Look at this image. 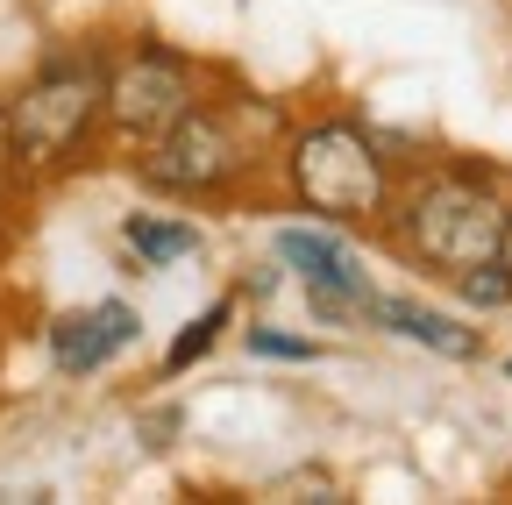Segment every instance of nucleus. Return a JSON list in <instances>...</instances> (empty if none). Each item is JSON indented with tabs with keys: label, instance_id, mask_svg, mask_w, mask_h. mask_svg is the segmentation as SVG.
<instances>
[{
	"label": "nucleus",
	"instance_id": "obj_1",
	"mask_svg": "<svg viewBox=\"0 0 512 505\" xmlns=\"http://www.w3.org/2000/svg\"><path fill=\"white\" fill-rule=\"evenodd\" d=\"M285 193L320 214V221H335V228H370L384 221V207H392V157H384V143L363 129V121L349 114H320L306 121V129L285 136Z\"/></svg>",
	"mask_w": 512,
	"mask_h": 505
},
{
	"label": "nucleus",
	"instance_id": "obj_2",
	"mask_svg": "<svg viewBox=\"0 0 512 505\" xmlns=\"http://www.w3.org/2000/svg\"><path fill=\"white\" fill-rule=\"evenodd\" d=\"M100 72L107 57L64 50L8 93V129H15V164L29 178H64L100 136Z\"/></svg>",
	"mask_w": 512,
	"mask_h": 505
},
{
	"label": "nucleus",
	"instance_id": "obj_3",
	"mask_svg": "<svg viewBox=\"0 0 512 505\" xmlns=\"http://www.w3.org/2000/svg\"><path fill=\"white\" fill-rule=\"evenodd\" d=\"M384 221H392V242L413 264L456 278L470 264H491L505 200H498V185L477 178V171H434V178L406 185V193H392Z\"/></svg>",
	"mask_w": 512,
	"mask_h": 505
},
{
	"label": "nucleus",
	"instance_id": "obj_4",
	"mask_svg": "<svg viewBox=\"0 0 512 505\" xmlns=\"http://www.w3.org/2000/svg\"><path fill=\"white\" fill-rule=\"evenodd\" d=\"M242 171H249V150L235 136V121L221 107H207V100L192 114H178L164 136H150L143 157H136V185H143V193H164V200H185V207L235 193Z\"/></svg>",
	"mask_w": 512,
	"mask_h": 505
},
{
	"label": "nucleus",
	"instance_id": "obj_5",
	"mask_svg": "<svg viewBox=\"0 0 512 505\" xmlns=\"http://www.w3.org/2000/svg\"><path fill=\"white\" fill-rule=\"evenodd\" d=\"M200 100H207V79H200L192 57H178L164 43H136L100 72V129H114L121 143L143 150L150 136H164Z\"/></svg>",
	"mask_w": 512,
	"mask_h": 505
},
{
	"label": "nucleus",
	"instance_id": "obj_6",
	"mask_svg": "<svg viewBox=\"0 0 512 505\" xmlns=\"http://www.w3.org/2000/svg\"><path fill=\"white\" fill-rule=\"evenodd\" d=\"M271 257L285 271H299V285H306V299H313L320 321H342V313H363L370 306L363 257H356L342 235H328V228H278L271 235Z\"/></svg>",
	"mask_w": 512,
	"mask_h": 505
},
{
	"label": "nucleus",
	"instance_id": "obj_7",
	"mask_svg": "<svg viewBox=\"0 0 512 505\" xmlns=\"http://www.w3.org/2000/svg\"><path fill=\"white\" fill-rule=\"evenodd\" d=\"M136 335H143L136 306H128V299H100V306L57 313V321L43 328V349H50V370H57V377H93V370H107L121 349H136Z\"/></svg>",
	"mask_w": 512,
	"mask_h": 505
},
{
	"label": "nucleus",
	"instance_id": "obj_8",
	"mask_svg": "<svg viewBox=\"0 0 512 505\" xmlns=\"http://www.w3.org/2000/svg\"><path fill=\"white\" fill-rule=\"evenodd\" d=\"M363 313H370L377 328H392L399 342H420L434 356H456V363L477 356V328H463L456 313H441V306H420V299H399V292H370Z\"/></svg>",
	"mask_w": 512,
	"mask_h": 505
},
{
	"label": "nucleus",
	"instance_id": "obj_9",
	"mask_svg": "<svg viewBox=\"0 0 512 505\" xmlns=\"http://www.w3.org/2000/svg\"><path fill=\"white\" fill-rule=\"evenodd\" d=\"M200 221L185 214H121V249L136 257V271H171L178 257H200Z\"/></svg>",
	"mask_w": 512,
	"mask_h": 505
},
{
	"label": "nucleus",
	"instance_id": "obj_10",
	"mask_svg": "<svg viewBox=\"0 0 512 505\" xmlns=\"http://www.w3.org/2000/svg\"><path fill=\"white\" fill-rule=\"evenodd\" d=\"M228 321H235V299L221 292V299L200 313V321H185V328L171 335V349H164V370H171V377H178V370H192V363H200V356L221 342V328H228Z\"/></svg>",
	"mask_w": 512,
	"mask_h": 505
},
{
	"label": "nucleus",
	"instance_id": "obj_11",
	"mask_svg": "<svg viewBox=\"0 0 512 505\" xmlns=\"http://www.w3.org/2000/svg\"><path fill=\"white\" fill-rule=\"evenodd\" d=\"M456 299L477 313H498V306H512V278L498 264H470V271H456Z\"/></svg>",
	"mask_w": 512,
	"mask_h": 505
},
{
	"label": "nucleus",
	"instance_id": "obj_12",
	"mask_svg": "<svg viewBox=\"0 0 512 505\" xmlns=\"http://www.w3.org/2000/svg\"><path fill=\"white\" fill-rule=\"evenodd\" d=\"M249 356H271V363H313V356H320V342L285 335V328H249Z\"/></svg>",
	"mask_w": 512,
	"mask_h": 505
},
{
	"label": "nucleus",
	"instance_id": "obj_13",
	"mask_svg": "<svg viewBox=\"0 0 512 505\" xmlns=\"http://www.w3.org/2000/svg\"><path fill=\"white\" fill-rule=\"evenodd\" d=\"M22 178V164H15V129H8V100H0V193Z\"/></svg>",
	"mask_w": 512,
	"mask_h": 505
},
{
	"label": "nucleus",
	"instance_id": "obj_14",
	"mask_svg": "<svg viewBox=\"0 0 512 505\" xmlns=\"http://www.w3.org/2000/svg\"><path fill=\"white\" fill-rule=\"evenodd\" d=\"M491 264L512 278V200H505V221H498V249H491Z\"/></svg>",
	"mask_w": 512,
	"mask_h": 505
},
{
	"label": "nucleus",
	"instance_id": "obj_15",
	"mask_svg": "<svg viewBox=\"0 0 512 505\" xmlns=\"http://www.w3.org/2000/svg\"><path fill=\"white\" fill-rule=\"evenodd\" d=\"M505 377H512V356H505Z\"/></svg>",
	"mask_w": 512,
	"mask_h": 505
}]
</instances>
